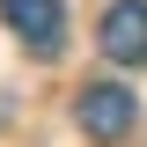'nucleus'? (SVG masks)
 Returning a JSON list of instances; mask_svg holds the SVG:
<instances>
[{"instance_id": "f257e3e1", "label": "nucleus", "mask_w": 147, "mask_h": 147, "mask_svg": "<svg viewBox=\"0 0 147 147\" xmlns=\"http://www.w3.org/2000/svg\"><path fill=\"white\" fill-rule=\"evenodd\" d=\"M74 118H81V132H88V140H125V132H132V88L96 81V88H81Z\"/></svg>"}, {"instance_id": "f03ea898", "label": "nucleus", "mask_w": 147, "mask_h": 147, "mask_svg": "<svg viewBox=\"0 0 147 147\" xmlns=\"http://www.w3.org/2000/svg\"><path fill=\"white\" fill-rule=\"evenodd\" d=\"M0 22L22 44H37V52H59V37H66V7L59 0H0Z\"/></svg>"}, {"instance_id": "7ed1b4c3", "label": "nucleus", "mask_w": 147, "mask_h": 147, "mask_svg": "<svg viewBox=\"0 0 147 147\" xmlns=\"http://www.w3.org/2000/svg\"><path fill=\"white\" fill-rule=\"evenodd\" d=\"M96 37H103V52L118 66H147V0H118Z\"/></svg>"}]
</instances>
